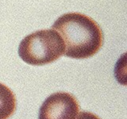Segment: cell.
Wrapping results in <instances>:
<instances>
[{"instance_id": "6da1fadb", "label": "cell", "mask_w": 127, "mask_h": 119, "mask_svg": "<svg viewBox=\"0 0 127 119\" xmlns=\"http://www.w3.org/2000/svg\"><path fill=\"white\" fill-rule=\"evenodd\" d=\"M62 36L66 57L87 59L100 50L103 34L98 23L80 13H68L61 16L52 26Z\"/></svg>"}, {"instance_id": "7a4b0ae2", "label": "cell", "mask_w": 127, "mask_h": 119, "mask_svg": "<svg viewBox=\"0 0 127 119\" xmlns=\"http://www.w3.org/2000/svg\"><path fill=\"white\" fill-rule=\"evenodd\" d=\"M62 37L54 30H42L28 35L21 41L18 55L26 63L41 66L53 63L64 54Z\"/></svg>"}, {"instance_id": "3957f363", "label": "cell", "mask_w": 127, "mask_h": 119, "mask_svg": "<svg viewBox=\"0 0 127 119\" xmlns=\"http://www.w3.org/2000/svg\"><path fill=\"white\" fill-rule=\"evenodd\" d=\"M79 105L72 94L67 92L53 93L42 103L38 119H75Z\"/></svg>"}, {"instance_id": "277c9868", "label": "cell", "mask_w": 127, "mask_h": 119, "mask_svg": "<svg viewBox=\"0 0 127 119\" xmlns=\"http://www.w3.org/2000/svg\"><path fill=\"white\" fill-rule=\"evenodd\" d=\"M16 109V98L9 87L0 83V119H8Z\"/></svg>"}, {"instance_id": "5b68a950", "label": "cell", "mask_w": 127, "mask_h": 119, "mask_svg": "<svg viewBox=\"0 0 127 119\" xmlns=\"http://www.w3.org/2000/svg\"><path fill=\"white\" fill-rule=\"evenodd\" d=\"M75 119H100L97 115H95L91 112H86V111H83V112L79 113Z\"/></svg>"}]
</instances>
